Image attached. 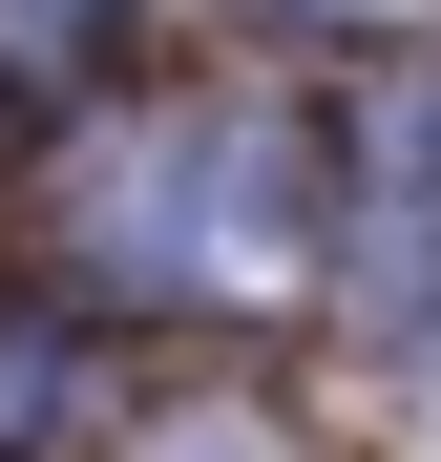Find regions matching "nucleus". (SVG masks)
<instances>
[{"label": "nucleus", "mask_w": 441, "mask_h": 462, "mask_svg": "<svg viewBox=\"0 0 441 462\" xmlns=\"http://www.w3.org/2000/svg\"><path fill=\"white\" fill-rule=\"evenodd\" d=\"M22 231L106 337H273L336 273V85L294 63H126V85L42 106Z\"/></svg>", "instance_id": "obj_1"}, {"label": "nucleus", "mask_w": 441, "mask_h": 462, "mask_svg": "<svg viewBox=\"0 0 441 462\" xmlns=\"http://www.w3.org/2000/svg\"><path fill=\"white\" fill-rule=\"evenodd\" d=\"M316 337L357 378H400L441 337V42L336 85V273H316Z\"/></svg>", "instance_id": "obj_2"}, {"label": "nucleus", "mask_w": 441, "mask_h": 462, "mask_svg": "<svg viewBox=\"0 0 441 462\" xmlns=\"http://www.w3.org/2000/svg\"><path fill=\"white\" fill-rule=\"evenodd\" d=\"M126 378H106V316L63 273H0V462H106Z\"/></svg>", "instance_id": "obj_3"}, {"label": "nucleus", "mask_w": 441, "mask_h": 462, "mask_svg": "<svg viewBox=\"0 0 441 462\" xmlns=\"http://www.w3.org/2000/svg\"><path fill=\"white\" fill-rule=\"evenodd\" d=\"M210 42L294 63V85H357V63H420L441 42V0H210Z\"/></svg>", "instance_id": "obj_4"}, {"label": "nucleus", "mask_w": 441, "mask_h": 462, "mask_svg": "<svg viewBox=\"0 0 441 462\" xmlns=\"http://www.w3.org/2000/svg\"><path fill=\"white\" fill-rule=\"evenodd\" d=\"M106 462H316V420L253 400V378H147V400L106 420Z\"/></svg>", "instance_id": "obj_5"}, {"label": "nucleus", "mask_w": 441, "mask_h": 462, "mask_svg": "<svg viewBox=\"0 0 441 462\" xmlns=\"http://www.w3.org/2000/svg\"><path fill=\"white\" fill-rule=\"evenodd\" d=\"M147 22H169V0H0V85L85 106V85H126V63H147Z\"/></svg>", "instance_id": "obj_6"}]
</instances>
